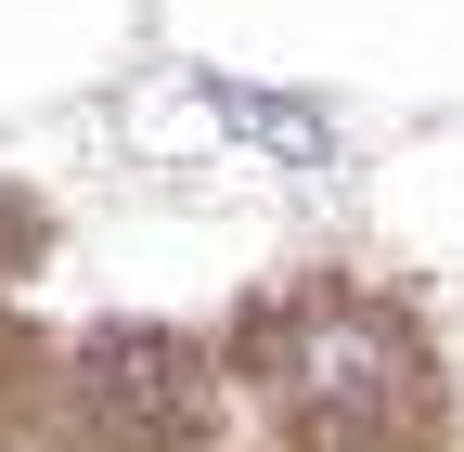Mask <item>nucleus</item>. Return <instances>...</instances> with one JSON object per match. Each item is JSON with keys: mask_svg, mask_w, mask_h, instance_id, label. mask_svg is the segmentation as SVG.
Masks as SVG:
<instances>
[{"mask_svg": "<svg viewBox=\"0 0 464 452\" xmlns=\"http://www.w3.org/2000/svg\"><path fill=\"white\" fill-rule=\"evenodd\" d=\"M207 103H219V117L246 130V142H284V155H310V168L335 155V117H323V103H284V91H232V78H219Z\"/></svg>", "mask_w": 464, "mask_h": 452, "instance_id": "1", "label": "nucleus"}]
</instances>
